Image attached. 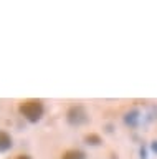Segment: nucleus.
Returning a JSON list of instances; mask_svg holds the SVG:
<instances>
[{
    "label": "nucleus",
    "mask_w": 157,
    "mask_h": 159,
    "mask_svg": "<svg viewBox=\"0 0 157 159\" xmlns=\"http://www.w3.org/2000/svg\"><path fill=\"white\" fill-rule=\"evenodd\" d=\"M124 121H126V124H129V126H136L137 121H139V111H137V109L129 111L124 116Z\"/></svg>",
    "instance_id": "obj_6"
},
{
    "label": "nucleus",
    "mask_w": 157,
    "mask_h": 159,
    "mask_svg": "<svg viewBox=\"0 0 157 159\" xmlns=\"http://www.w3.org/2000/svg\"><path fill=\"white\" fill-rule=\"evenodd\" d=\"M60 159H86V154L81 149H68L61 154Z\"/></svg>",
    "instance_id": "obj_4"
},
{
    "label": "nucleus",
    "mask_w": 157,
    "mask_h": 159,
    "mask_svg": "<svg viewBox=\"0 0 157 159\" xmlns=\"http://www.w3.org/2000/svg\"><path fill=\"white\" fill-rule=\"evenodd\" d=\"M88 119L89 116H88L85 106H81V104H75L66 111V121L71 126H81V124L88 123Z\"/></svg>",
    "instance_id": "obj_2"
},
{
    "label": "nucleus",
    "mask_w": 157,
    "mask_h": 159,
    "mask_svg": "<svg viewBox=\"0 0 157 159\" xmlns=\"http://www.w3.org/2000/svg\"><path fill=\"white\" fill-rule=\"evenodd\" d=\"M18 111L23 118L27 119L28 123H38L43 118V113H45V106H43L41 99L37 98H28L25 101L20 103L18 106Z\"/></svg>",
    "instance_id": "obj_1"
},
{
    "label": "nucleus",
    "mask_w": 157,
    "mask_h": 159,
    "mask_svg": "<svg viewBox=\"0 0 157 159\" xmlns=\"http://www.w3.org/2000/svg\"><path fill=\"white\" fill-rule=\"evenodd\" d=\"M15 159H32V156H28V154H20V156H17Z\"/></svg>",
    "instance_id": "obj_7"
},
{
    "label": "nucleus",
    "mask_w": 157,
    "mask_h": 159,
    "mask_svg": "<svg viewBox=\"0 0 157 159\" xmlns=\"http://www.w3.org/2000/svg\"><path fill=\"white\" fill-rule=\"evenodd\" d=\"M13 146V141H12V136L8 134L7 131H2L0 129V152H5L8 151Z\"/></svg>",
    "instance_id": "obj_3"
},
{
    "label": "nucleus",
    "mask_w": 157,
    "mask_h": 159,
    "mask_svg": "<svg viewBox=\"0 0 157 159\" xmlns=\"http://www.w3.org/2000/svg\"><path fill=\"white\" fill-rule=\"evenodd\" d=\"M150 148H152V151H155V152H157V141H152Z\"/></svg>",
    "instance_id": "obj_8"
},
{
    "label": "nucleus",
    "mask_w": 157,
    "mask_h": 159,
    "mask_svg": "<svg viewBox=\"0 0 157 159\" xmlns=\"http://www.w3.org/2000/svg\"><path fill=\"white\" fill-rule=\"evenodd\" d=\"M85 143L88 146H99L102 143V138L98 133H88V134H85Z\"/></svg>",
    "instance_id": "obj_5"
}]
</instances>
